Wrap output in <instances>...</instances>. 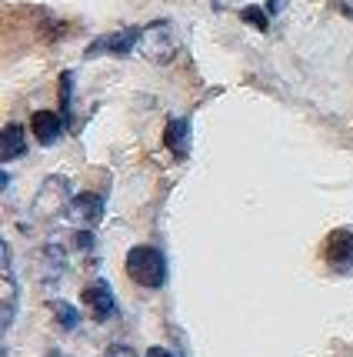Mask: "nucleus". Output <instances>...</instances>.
Listing matches in <instances>:
<instances>
[{"instance_id": "obj_2", "label": "nucleus", "mask_w": 353, "mask_h": 357, "mask_svg": "<svg viewBox=\"0 0 353 357\" xmlns=\"http://www.w3.org/2000/svg\"><path fill=\"white\" fill-rule=\"evenodd\" d=\"M140 54L154 63H170L180 50V37H177V27L170 20H154L147 27H140Z\"/></svg>"}, {"instance_id": "obj_18", "label": "nucleus", "mask_w": 353, "mask_h": 357, "mask_svg": "<svg viewBox=\"0 0 353 357\" xmlns=\"http://www.w3.org/2000/svg\"><path fill=\"white\" fill-rule=\"evenodd\" d=\"M147 357H173L167 351V347H150V351H147Z\"/></svg>"}, {"instance_id": "obj_1", "label": "nucleus", "mask_w": 353, "mask_h": 357, "mask_svg": "<svg viewBox=\"0 0 353 357\" xmlns=\"http://www.w3.org/2000/svg\"><path fill=\"white\" fill-rule=\"evenodd\" d=\"M127 278L134 280L137 287L143 291H160V287H167L170 280V264H167V254L154 244H137V248L127 250Z\"/></svg>"}, {"instance_id": "obj_3", "label": "nucleus", "mask_w": 353, "mask_h": 357, "mask_svg": "<svg viewBox=\"0 0 353 357\" xmlns=\"http://www.w3.org/2000/svg\"><path fill=\"white\" fill-rule=\"evenodd\" d=\"M323 261L334 274H353V227H334L327 234Z\"/></svg>"}, {"instance_id": "obj_5", "label": "nucleus", "mask_w": 353, "mask_h": 357, "mask_svg": "<svg viewBox=\"0 0 353 357\" xmlns=\"http://www.w3.org/2000/svg\"><path fill=\"white\" fill-rule=\"evenodd\" d=\"M0 257H3V317H0V324L3 331H10L17 317V304H20V287H17L14 274V250L7 241H0Z\"/></svg>"}, {"instance_id": "obj_13", "label": "nucleus", "mask_w": 353, "mask_h": 357, "mask_svg": "<svg viewBox=\"0 0 353 357\" xmlns=\"http://www.w3.org/2000/svg\"><path fill=\"white\" fill-rule=\"evenodd\" d=\"M61 114L67 124L74 121V70L61 74Z\"/></svg>"}, {"instance_id": "obj_7", "label": "nucleus", "mask_w": 353, "mask_h": 357, "mask_svg": "<svg viewBox=\"0 0 353 357\" xmlns=\"http://www.w3.org/2000/svg\"><path fill=\"white\" fill-rule=\"evenodd\" d=\"M67 214L77 220L80 227H97L104 220V197L93 194V190H84V194H74V201L67 207Z\"/></svg>"}, {"instance_id": "obj_6", "label": "nucleus", "mask_w": 353, "mask_h": 357, "mask_svg": "<svg viewBox=\"0 0 353 357\" xmlns=\"http://www.w3.org/2000/svg\"><path fill=\"white\" fill-rule=\"evenodd\" d=\"M84 307L97 317V321H110V317H117V297L110 291V284L104 278L91 280L87 287H84Z\"/></svg>"}, {"instance_id": "obj_11", "label": "nucleus", "mask_w": 353, "mask_h": 357, "mask_svg": "<svg viewBox=\"0 0 353 357\" xmlns=\"http://www.w3.org/2000/svg\"><path fill=\"white\" fill-rule=\"evenodd\" d=\"M24 154H27V134H24V127L7 124L3 127V140H0V157H3V164L20 160Z\"/></svg>"}, {"instance_id": "obj_17", "label": "nucleus", "mask_w": 353, "mask_h": 357, "mask_svg": "<svg viewBox=\"0 0 353 357\" xmlns=\"http://www.w3.org/2000/svg\"><path fill=\"white\" fill-rule=\"evenodd\" d=\"M287 3H290V0H267L263 7H267V14L270 17H276V14H283V10H287Z\"/></svg>"}, {"instance_id": "obj_9", "label": "nucleus", "mask_w": 353, "mask_h": 357, "mask_svg": "<svg viewBox=\"0 0 353 357\" xmlns=\"http://www.w3.org/2000/svg\"><path fill=\"white\" fill-rule=\"evenodd\" d=\"M164 147L177 160H184L190 154V121L187 117H170L167 127H164Z\"/></svg>"}, {"instance_id": "obj_12", "label": "nucleus", "mask_w": 353, "mask_h": 357, "mask_svg": "<svg viewBox=\"0 0 353 357\" xmlns=\"http://www.w3.org/2000/svg\"><path fill=\"white\" fill-rule=\"evenodd\" d=\"M50 311H54V321H57L61 331H77L80 321H84V317L77 314V307H74V304H67V301H54V304H50Z\"/></svg>"}, {"instance_id": "obj_4", "label": "nucleus", "mask_w": 353, "mask_h": 357, "mask_svg": "<svg viewBox=\"0 0 353 357\" xmlns=\"http://www.w3.org/2000/svg\"><path fill=\"white\" fill-rule=\"evenodd\" d=\"M137 47H140V27H123V31H113V33H100V37L87 47L84 57H87V61L104 57V54H110V57H130Z\"/></svg>"}, {"instance_id": "obj_8", "label": "nucleus", "mask_w": 353, "mask_h": 357, "mask_svg": "<svg viewBox=\"0 0 353 357\" xmlns=\"http://www.w3.org/2000/svg\"><path fill=\"white\" fill-rule=\"evenodd\" d=\"M63 127H67L63 114H57V110H33L31 130L40 147H54V144L63 137Z\"/></svg>"}, {"instance_id": "obj_10", "label": "nucleus", "mask_w": 353, "mask_h": 357, "mask_svg": "<svg viewBox=\"0 0 353 357\" xmlns=\"http://www.w3.org/2000/svg\"><path fill=\"white\" fill-rule=\"evenodd\" d=\"M63 267H67V254H63V248L47 244V248L40 250V278H44V284H57V280L63 278Z\"/></svg>"}, {"instance_id": "obj_14", "label": "nucleus", "mask_w": 353, "mask_h": 357, "mask_svg": "<svg viewBox=\"0 0 353 357\" xmlns=\"http://www.w3.org/2000/svg\"><path fill=\"white\" fill-rule=\"evenodd\" d=\"M240 20H244V24H250L253 31H260V33L270 31V14H267V7H253V3H250V7H244V10H240Z\"/></svg>"}, {"instance_id": "obj_15", "label": "nucleus", "mask_w": 353, "mask_h": 357, "mask_svg": "<svg viewBox=\"0 0 353 357\" xmlns=\"http://www.w3.org/2000/svg\"><path fill=\"white\" fill-rule=\"evenodd\" d=\"M104 357H140L134 347H127V344H110L107 351H104Z\"/></svg>"}, {"instance_id": "obj_16", "label": "nucleus", "mask_w": 353, "mask_h": 357, "mask_svg": "<svg viewBox=\"0 0 353 357\" xmlns=\"http://www.w3.org/2000/svg\"><path fill=\"white\" fill-rule=\"evenodd\" d=\"M77 248L80 250H93V234H91V227H84V231L77 234Z\"/></svg>"}]
</instances>
